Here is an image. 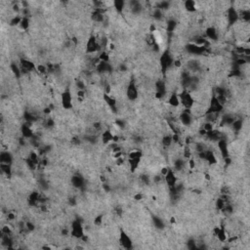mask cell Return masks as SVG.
Wrapping results in <instances>:
<instances>
[{
    "mask_svg": "<svg viewBox=\"0 0 250 250\" xmlns=\"http://www.w3.org/2000/svg\"><path fill=\"white\" fill-rule=\"evenodd\" d=\"M178 96H179V99H180V104L183 105V107H184L186 110H191V108L193 107L195 101L193 99L191 92L184 90L180 94H178Z\"/></svg>",
    "mask_w": 250,
    "mask_h": 250,
    "instance_id": "cell-1",
    "label": "cell"
},
{
    "mask_svg": "<svg viewBox=\"0 0 250 250\" xmlns=\"http://www.w3.org/2000/svg\"><path fill=\"white\" fill-rule=\"evenodd\" d=\"M173 64H174V59L172 57V55L168 50H165L160 57V66L162 72H166L169 69H171L173 66Z\"/></svg>",
    "mask_w": 250,
    "mask_h": 250,
    "instance_id": "cell-2",
    "label": "cell"
},
{
    "mask_svg": "<svg viewBox=\"0 0 250 250\" xmlns=\"http://www.w3.org/2000/svg\"><path fill=\"white\" fill-rule=\"evenodd\" d=\"M72 237H74L76 238H81L84 235V231L81 223L78 220H75L74 222H72V231H70Z\"/></svg>",
    "mask_w": 250,
    "mask_h": 250,
    "instance_id": "cell-3",
    "label": "cell"
},
{
    "mask_svg": "<svg viewBox=\"0 0 250 250\" xmlns=\"http://www.w3.org/2000/svg\"><path fill=\"white\" fill-rule=\"evenodd\" d=\"M100 50L101 47L99 45V42L94 36H91L86 43V52L88 54H93V53H96Z\"/></svg>",
    "mask_w": 250,
    "mask_h": 250,
    "instance_id": "cell-4",
    "label": "cell"
},
{
    "mask_svg": "<svg viewBox=\"0 0 250 250\" xmlns=\"http://www.w3.org/2000/svg\"><path fill=\"white\" fill-rule=\"evenodd\" d=\"M227 19H228V23L230 26H233V24H237V22L238 21V12L234 6H231L230 8H228Z\"/></svg>",
    "mask_w": 250,
    "mask_h": 250,
    "instance_id": "cell-5",
    "label": "cell"
},
{
    "mask_svg": "<svg viewBox=\"0 0 250 250\" xmlns=\"http://www.w3.org/2000/svg\"><path fill=\"white\" fill-rule=\"evenodd\" d=\"M62 105L65 110H69L72 108V98L69 90H66L62 94Z\"/></svg>",
    "mask_w": 250,
    "mask_h": 250,
    "instance_id": "cell-6",
    "label": "cell"
},
{
    "mask_svg": "<svg viewBox=\"0 0 250 250\" xmlns=\"http://www.w3.org/2000/svg\"><path fill=\"white\" fill-rule=\"evenodd\" d=\"M126 96H127V98L130 101H135L138 98V89H137L134 81H130L129 85L127 86Z\"/></svg>",
    "mask_w": 250,
    "mask_h": 250,
    "instance_id": "cell-7",
    "label": "cell"
},
{
    "mask_svg": "<svg viewBox=\"0 0 250 250\" xmlns=\"http://www.w3.org/2000/svg\"><path fill=\"white\" fill-rule=\"evenodd\" d=\"M164 178H165V182H166V184L169 188H173L177 184V177H176L174 170H172V169H169L167 174L164 176Z\"/></svg>",
    "mask_w": 250,
    "mask_h": 250,
    "instance_id": "cell-8",
    "label": "cell"
},
{
    "mask_svg": "<svg viewBox=\"0 0 250 250\" xmlns=\"http://www.w3.org/2000/svg\"><path fill=\"white\" fill-rule=\"evenodd\" d=\"M179 119H180V122H181L182 125L190 126L192 122V117L191 111H188V110H185L184 111H182V114H180Z\"/></svg>",
    "mask_w": 250,
    "mask_h": 250,
    "instance_id": "cell-9",
    "label": "cell"
},
{
    "mask_svg": "<svg viewBox=\"0 0 250 250\" xmlns=\"http://www.w3.org/2000/svg\"><path fill=\"white\" fill-rule=\"evenodd\" d=\"M31 126H32V123L26 122L24 124H23L22 128H21V131H22L23 137L24 139H30L34 135L32 129H31Z\"/></svg>",
    "mask_w": 250,
    "mask_h": 250,
    "instance_id": "cell-10",
    "label": "cell"
},
{
    "mask_svg": "<svg viewBox=\"0 0 250 250\" xmlns=\"http://www.w3.org/2000/svg\"><path fill=\"white\" fill-rule=\"evenodd\" d=\"M119 241H120V243H121V245L123 246V247L126 248V249H130L132 247V240L128 237V235L122 230H121V233H120Z\"/></svg>",
    "mask_w": 250,
    "mask_h": 250,
    "instance_id": "cell-11",
    "label": "cell"
},
{
    "mask_svg": "<svg viewBox=\"0 0 250 250\" xmlns=\"http://www.w3.org/2000/svg\"><path fill=\"white\" fill-rule=\"evenodd\" d=\"M218 147L221 153V156L224 158L229 156V150H228V144L226 140H220L218 141Z\"/></svg>",
    "mask_w": 250,
    "mask_h": 250,
    "instance_id": "cell-12",
    "label": "cell"
},
{
    "mask_svg": "<svg viewBox=\"0 0 250 250\" xmlns=\"http://www.w3.org/2000/svg\"><path fill=\"white\" fill-rule=\"evenodd\" d=\"M205 35H206V37L208 38V40L216 41L218 39V31L215 27H210L206 29Z\"/></svg>",
    "mask_w": 250,
    "mask_h": 250,
    "instance_id": "cell-13",
    "label": "cell"
},
{
    "mask_svg": "<svg viewBox=\"0 0 250 250\" xmlns=\"http://www.w3.org/2000/svg\"><path fill=\"white\" fill-rule=\"evenodd\" d=\"M13 157L11 153H9L8 151H2L1 156H0V162L4 164H12Z\"/></svg>",
    "mask_w": 250,
    "mask_h": 250,
    "instance_id": "cell-14",
    "label": "cell"
},
{
    "mask_svg": "<svg viewBox=\"0 0 250 250\" xmlns=\"http://www.w3.org/2000/svg\"><path fill=\"white\" fill-rule=\"evenodd\" d=\"M72 184L74 188H82L84 185V180L80 175H74L72 178Z\"/></svg>",
    "mask_w": 250,
    "mask_h": 250,
    "instance_id": "cell-15",
    "label": "cell"
},
{
    "mask_svg": "<svg viewBox=\"0 0 250 250\" xmlns=\"http://www.w3.org/2000/svg\"><path fill=\"white\" fill-rule=\"evenodd\" d=\"M168 103L171 107H174V108L179 107V105H180V99H179L178 94L172 93L170 95V97H169V99H168Z\"/></svg>",
    "mask_w": 250,
    "mask_h": 250,
    "instance_id": "cell-16",
    "label": "cell"
},
{
    "mask_svg": "<svg viewBox=\"0 0 250 250\" xmlns=\"http://www.w3.org/2000/svg\"><path fill=\"white\" fill-rule=\"evenodd\" d=\"M112 138H114V134H112L110 130H107V131H105L103 134H102V142L105 144V145L112 142Z\"/></svg>",
    "mask_w": 250,
    "mask_h": 250,
    "instance_id": "cell-17",
    "label": "cell"
},
{
    "mask_svg": "<svg viewBox=\"0 0 250 250\" xmlns=\"http://www.w3.org/2000/svg\"><path fill=\"white\" fill-rule=\"evenodd\" d=\"M205 161H206V162H208V164H215V163H217V158H216L215 154H214L213 151L206 150Z\"/></svg>",
    "mask_w": 250,
    "mask_h": 250,
    "instance_id": "cell-18",
    "label": "cell"
},
{
    "mask_svg": "<svg viewBox=\"0 0 250 250\" xmlns=\"http://www.w3.org/2000/svg\"><path fill=\"white\" fill-rule=\"evenodd\" d=\"M185 8L188 10V12H195L196 10V3L192 0H188L185 2Z\"/></svg>",
    "mask_w": 250,
    "mask_h": 250,
    "instance_id": "cell-19",
    "label": "cell"
},
{
    "mask_svg": "<svg viewBox=\"0 0 250 250\" xmlns=\"http://www.w3.org/2000/svg\"><path fill=\"white\" fill-rule=\"evenodd\" d=\"M232 128L235 132H239L242 129V126H243V123H242L241 119H235V120L233 122V124L231 125Z\"/></svg>",
    "mask_w": 250,
    "mask_h": 250,
    "instance_id": "cell-20",
    "label": "cell"
},
{
    "mask_svg": "<svg viewBox=\"0 0 250 250\" xmlns=\"http://www.w3.org/2000/svg\"><path fill=\"white\" fill-rule=\"evenodd\" d=\"M176 27H177V23H176V21L172 20V19L169 20L168 22L166 23V30H167V32H169V33L173 32Z\"/></svg>",
    "mask_w": 250,
    "mask_h": 250,
    "instance_id": "cell-21",
    "label": "cell"
},
{
    "mask_svg": "<svg viewBox=\"0 0 250 250\" xmlns=\"http://www.w3.org/2000/svg\"><path fill=\"white\" fill-rule=\"evenodd\" d=\"M141 158H134V159H129V165L130 168H131V171L134 172L137 168L139 167Z\"/></svg>",
    "mask_w": 250,
    "mask_h": 250,
    "instance_id": "cell-22",
    "label": "cell"
},
{
    "mask_svg": "<svg viewBox=\"0 0 250 250\" xmlns=\"http://www.w3.org/2000/svg\"><path fill=\"white\" fill-rule=\"evenodd\" d=\"M114 7L117 10V12H122L125 9V2L122 0H117L114 2Z\"/></svg>",
    "mask_w": 250,
    "mask_h": 250,
    "instance_id": "cell-23",
    "label": "cell"
},
{
    "mask_svg": "<svg viewBox=\"0 0 250 250\" xmlns=\"http://www.w3.org/2000/svg\"><path fill=\"white\" fill-rule=\"evenodd\" d=\"M129 159H134V158H141L142 157V151L140 150H132L128 154Z\"/></svg>",
    "mask_w": 250,
    "mask_h": 250,
    "instance_id": "cell-24",
    "label": "cell"
},
{
    "mask_svg": "<svg viewBox=\"0 0 250 250\" xmlns=\"http://www.w3.org/2000/svg\"><path fill=\"white\" fill-rule=\"evenodd\" d=\"M0 167H1V170L4 174H6L7 176H10L11 175V172H12V168H11V164H4V163H1L0 165Z\"/></svg>",
    "mask_w": 250,
    "mask_h": 250,
    "instance_id": "cell-25",
    "label": "cell"
},
{
    "mask_svg": "<svg viewBox=\"0 0 250 250\" xmlns=\"http://www.w3.org/2000/svg\"><path fill=\"white\" fill-rule=\"evenodd\" d=\"M11 70L12 72L14 73V75H15L17 78H20L21 75H22V72H21V68H19L16 64H12L11 65Z\"/></svg>",
    "mask_w": 250,
    "mask_h": 250,
    "instance_id": "cell-26",
    "label": "cell"
},
{
    "mask_svg": "<svg viewBox=\"0 0 250 250\" xmlns=\"http://www.w3.org/2000/svg\"><path fill=\"white\" fill-rule=\"evenodd\" d=\"M172 142V135H165L162 139V145L164 147H170Z\"/></svg>",
    "mask_w": 250,
    "mask_h": 250,
    "instance_id": "cell-27",
    "label": "cell"
},
{
    "mask_svg": "<svg viewBox=\"0 0 250 250\" xmlns=\"http://www.w3.org/2000/svg\"><path fill=\"white\" fill-rule=\"evenodd\" d=\"M98 58H99L100 62H105V63H108V62H110V55H108V53L105 52V51L102 52Z\"/></svg>",
    "mask_w": 250,
    "mask_h": 250,
    "instance_id": "cell-28",
    "label": "cell"
},
{
    "mask_svg": "<svg viewBox=\"0 0 250 250\" xmlns=\"http://www.w3.org/2000/svg\"><path fill=\"white\" fill-rule=\"evenodd\" d=\"M153 18L156 21H161V20H162V18H163V12L161 11V10L156 8V9H154V12H153Z\"/></svg>",
    "mask_w": 250,
    "mask_h": 250,
    "instance_id": "cell-29",
    "label": "cell"
},
{
    "mask_svg": "<svg viewBox=\"0 0 250 250\" xmlns=\"http://www.w3.org/2000/svg\"><path fill=\"white\" fill-rule=\"evenodd\" d=\"M20 27H22L24 30H26L29 29V19H27V17H24L22 21H21V24H20Z\"/></svg>",
    "mask_w": 250,
    "mask_h": 250,
    "instance_id": "cell-30",
    "label": "cell"
},
{
    "mask_svg": "<svg viewBox=\"0 0 250 250\" xmlns=\"http://www.w3.org/2000/svg\"><path fill=\"white\" fill-rule=\"evenodd\" d=\"M153 223L154 225L156 226L157 229H163L164 228V223H163V221L160 219V218H158V217H153Z\"/></svg>",
    "mask_w": 250,
    "mask_h": 250,
    "instance_id": "cell-31",
    "label": "cell"
},
{
    "mask_svg": "<svg viewBox=\"0 0 250 250\" xmlns=\"http://www.w3.org/2000/svg\"><path fill=\"white\" fill-rule=\"evenodd\" d=\"M23 18H21L19 16H16V17H14L13 19L11 20V22H10V24H11V26H18L19 24L20 26V24H21V21H22Z\"/></svg>",
    "mask_w": 250,
    "mask_h": 250,
    "instance_id": "cell-32",
    "label": "cell"
},
{
    "mask_svg": "<svg viewBox=\"0 0 250 250\" xmlns=\"http://www.w3.org/2000/svg\"><path fill=\"white\" fill-rule=\"evenodd\" d=\"M141 181H142V183H144L145 185H149L150 184V177L146 174H143L142 176H141Z\"/></svg>",
    "mask_w": 250,
    "mask_h": 250,
    "instance_id": "cell-33",
    "label": "cell"
},
{
    "mask_svg": "<svg viewBox=\"0 0 250 250\" xmlns=\"http://www.w3.org/2000/svg\"><path fill=\"white\" fill-rule=\"evenodd\" d=\"M2 234L3 235H11L12 234V231L11 229H10L9 226H4L2 228Z\"/></svg>",
    "mask_w": 250,
    "mask_h": 250,
    "instance_id": "cell-34",
    "label": "cell"
},
{
    "mask_svg": "<svg viewBox=\"0 0 250 250\" xmlns=\"http://www.w3.org/2000/svg\"><path fill=\"white\" fill-rule=\"evenodd\" d=\"M76 86L78 88V90H84L85 89V84L82 80H77L76 81Z\"/></svg>",
    "mask_w": 250,
    "mask_h": 250,
    "instance_id": "cell-35",
    "label": "cell"
},
{
    "mask_svg": "<svg viewBox=\"0 0 250 250\" xmlns=\"http://www.w3.org/2000/svg\"><path fill=\"white\" fill-rule=\"evenodd\" d=\"M47 68L45 66L43 65H39L37 66V70L39 72V73H45V72H47Z\"/></svg>",
    "mask_w": 250,
    "mask_h": 250,
    "instance_id": "cell-36",
    "label": "cell"
},
{
    "mask_svg": "<svg viewBox=\"0 0 250 250\" xmlns=\"http://www.w3.org/2000/svg\"><path fill=\"white\" fill-rule=\"evenodd\" d=\"M102 219H103V216L100 215V216H98L96 219L94 220V224L95 225H97V226H99V225L102 224Z\"/></svg>",
    "mask_w": 250,
    "mask_h": 250,
    "instance_id": "cell-37",
    "label": "cell"
},
{
    "mask_svg": "<svg viewBox=\"0 0 250 250\" xmlns=\"http://www.w3.org/2000/svg\"><path fill=\"white\" fill-rule=\"evenodd\" d=\"M7 219H8V221H13V220H15L16 219V215L14 214L13 212H9L8 214H7Z\"/></svg>",
    "mask_w": 250,
    "mask_h": 250,
    "instance_id": "cell-38",
    "label": "cell"
},
{
    "mask_svg": "<svg viewBox=\"0 0 250 250\" xmlns=\"http://www.w3.org/2000/svg\"><path fill=\"white\" fill-rule=\"evenodd\" d=\"M117 124L119 128H124L125 127V122L123 120H120V119H117Z\"/></svg>",
    "mask_w": 250,
    "mask_h": 250,
    "instance_id": "cell-39",
    "label": "cell"
},
{
    "mask_svg": "<svg viewBox=\"0 0 250 250\" xmlns=\"http://www.w3.org/2000/svg\"><path fill=\"white\" fill-rule=\"evenodd\" d=\"M46 125H47V127H53V126L55 125V122L53 119H48V120L46 121Z\"/></svg>",
    "mask_w": 250,
    "mask_h": 250,
    "instance_id": "cell-40",
    "label": "cell"
},
{
    "mask_svg": "<svg viewBox=\"0 0 250 250\" xmlns=\"http://www.w3.org/2000/svg\"><path fill=\"white\" fill-rule=\"evenodd\" d=\"M168 170H169V169H168L167 167H163L162 169H161V172H160V174L162 175V176H165V175L167 174Z\"/></svg>",
    "mask_w": 250,
    "mask_h": 250,
    "instance_id": "cell-41",
    "label": "cell"
},
{
    "mask_svg": "<svg viewBox=\"0 0 250 250\" xmlns=\"http://www.w3.org/2000/svg\"><path fill=\"white\" fill-rule=\"evenodd\" d=\"M142 198H143V196H142L141 193H138V195H136L135 196H134V198H135L136 200H141V199H142Z\"/></svg>",
    "mask_w": 250,
    "mask_h": 250,
    "instance_id": "cell-42",
    "label": "cell"
},
{
    "mask_svg": "<svg viewBox=\"0 0 250 250\" xmlns=\"http://www.w3.org/2000/svg\"><path fill=\"white\" fill-rule=\"evenodd\" d=\"M170 222H171V223H175V218H171Z\"/></svg>",
    "mask_w": 250,
    "mask_h": 250,
    "instance_id": "cell-43",
    "label": "cell"
}]
</instances>
